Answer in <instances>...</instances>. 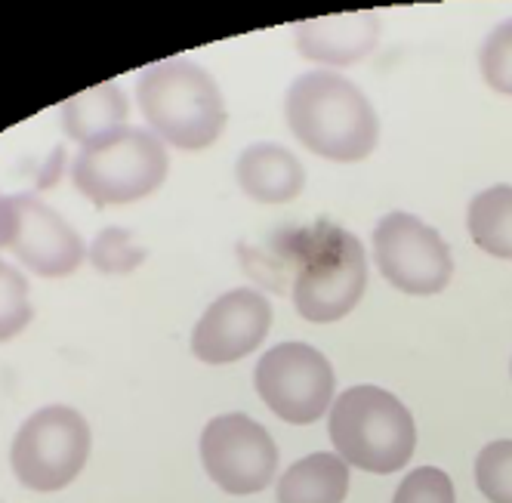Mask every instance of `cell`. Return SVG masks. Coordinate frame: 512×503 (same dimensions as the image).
<instances>
[{"instance_id": "9a60e30c", "label": "cell", "mask_w": 512, "mask_h": 503, "mask_svg": "<svg viewBox=\"0 0 512 503\" xmlns=\"http://www.w3.org/2000/svg\"><path fill=\"white\" fill-rule=\"evenodd\" d=\"M349 494V463L340 454H309L278 482V503H343Z\"/></svg>"}, {"instance_id": "2e32d148", "label": "cell", "mask_w": 512, "mask_h": 503, "mask_svg": "<svg viewBox=\"0 0 512 503\" xmlns=\"http://www.w3.org/2000/svg\"><path fill=\"white\" fill-rule=\"evenodd\" d=\"M466 223L485 254L512 260V186H491L475 195Z\"/></svg>"}, {"instance_id": "d6986e66", "label": "cell", "mask_w": 512, "mask_h": 503, "mask_svg": "<svg viewBox=\"0 0 512 503\" xmlns=\"http://www.w3.org/2000/svg\"><path fill=\"white\" fill-rule=\"evenodd\" d=\"M90 260L105 275H124L145 260V250L136 244V238L127 229H105L93 241Z\"/></svg>"}, {"instance_id": "5b68a950", "label": "cell", "mask_w": 512, "mask_h": 503, "mask_svg": "<svg viewBox=\"0 0 512 503\" xmlns=\"http://www.w3.org/2000/svg\"><path fill=\"white\" fill-rule=\"evenodd\" d=\"M368 287V260L361 241L337 226L312 232L294 281V306L306 321L327 325L349 315Z\"/></svg>"}, {"instance_id": "4fadbf2b", "label": "cell", "mask_w": 512, "mask_h": 503, "mask_svg": "<svg viewBox=\"0 0 512 503\" xmlns=\"http://www.w3.org/2000/svg\"><path fill=\"white\" fill-rule=\"evenodd\" d=\"M235 176L244 195L260 204H284L303 192L306 170L294 152L275 142H253L235 164Z\"/></svg>"}, {"instance_id": "52a82bcc", "label": "cell", "mask_w": 512, "mask_h": 503, "mask_svg": "<svg viewBox=\"0 0 512 503\" xmlns=\"http://www.w3.org/2000/svg\"><path fill=\"white\" fill-rule=\"evenodd\" d=\"M260 399L287 423H315L334 399L331 362L306 343H278L253 374Z\"/></svg>"}, {"instance_id": "ac0fdd59", "label": "cell", "mask_w": 512, "mask_h": 503, "mask_svg": "<svg viewBox=\"0 0 512 503\" xmlns=\"http://www.w3.org/2000/svg\"><path fill=\"white\" fill-rule=\"evenodd\" d=\"M475 482L491 503H512V439L482 448L475 460Z\"/></svg>"}, {"instance_id": "30bf717a", "label": "cell", "mask_w": 512, "mask_h": 503, "mask_svg": "<svg viewBox=\"0 0 512 503\" xmlns=\"http://www.w3.org/2000/svg\"><path fill=\"white\" fill-rule=\"evenodd\" d=\"M272 328V306L260 291L238 287L207 306L192 334V352L207 365H229L250 355Z\"/></svg>"}, {"instance_id": "ffe728a7", "label": "cell", "mask_w": 512, "mask_h": 503, "mask_svg": "<svg viewBox=\"0 0 512 503\" xmlns=\"http://www.w3.org/2000/svg\"><path fill=\"white\" fill-rule=\"evenodd\" d=\"M479 65H482V78L488 81L491 90L512 96V19L500 22L485 38Z\"/></svg>"}, {"instance_id": "7c38bea8", "label": "cell", "mask_w": 512, "mask_h": 503, "mask_svg": "<svg viewBox=\"0 0 512 503\" xmlns=\"http://www.w3.org/2000/svg\"><path fill=\"white\" fill-rule=\"evenodd\" d=\"M380 22L374 13L324 16L309 19L297 28V47L306 59L324 65H349L377 47Z\"/></svg>"}, {"instance_id": "6da1fadb", "label": "cell", "mask_w": 512, "mask_h": 503, "mask_svg": "<svg viewBox=\"0 0 512 503\" xmlns=\"http://www.w3.org/2000/svg\"><path fill=\"white\" fill-rule=\"evenodd\" d=\"M287 127L303 146L327 161H361L377 146L380 121L352 81L337 71H309L297 78L284 99Z\"/></svg>"}, {"instance_id": "277c9868", "label": "cell", "mask_w": 512, "mask_h": 503, "mask_svg": "<svg viewBox=\"0 0 512 503\" xmlns=\"http://www.w3.org/2000/svg\"><path fill=\"white\" fill-rule=\"evenodd\" d=\"M167 167V149L155 133L121 127L81 149L71 179L84 198L108 207L152 195L167 179Z\"/></svg>"}, {"instance_id": "e0dca14e", "label": "cell", "mask_w": 512, "mask_h": 503, "mask_svg": "<svg viewBox=\"0 0 512 503\" xmlns=\"http://www.w3.org/2000/svg\"><path fill=\"white\" fill-rule=\"evenodd\" d=\"M31 321V300L25 275L0 260V343L13 340Z\"/></svg>"}, {"instance_id": "7a4b0ae2", "label": "cell", "mask_w": 512, "mask_h": 503, "mask_svg": "<svg viewBox=\"0 0 512 503\" xmlns=\"http://www.w3.org/2000/svg\"><path fill=\"white\" fill-rule=\"evenodd\" d=\"M142 118L176 149H207L226 130V102L216 81L189 59L149 65L136 81Z\"/></svg>"}, {"instance_id": "7402d4cb", "label": "cell", "mask_w": 512, "mask_h": 503, "mask_svg": "<svg viewBox=\"0 0 512 503\" xmlns=\"http://www.w3.org/2000/svg\"><path fill=\"white\" fill-rule=\"evenodd\" d=\"M13 229H16L13 198L0 195V247H10V244H13Z\"/></svg>"}, {"instance_id": "3957f363", "label": "cell", "mask_w": 512, "mask_h": 503, "mask_svg": "<svg viewBox=\"0 0 512 503\" xmlns=\"http://www.w3.org/2000/svg\"><path fill=\"white\" fill-rule=\"evenodd\" d=\"M331 442L349 466L386 476L414 457L417 426L392 392L380 386H352L340 392L331 411Z\"/></svg>"}, {"instance_id": "5bb4252c", "label": "cell", "mask_w": 512, "mask_h": 503, "mask_svg": "<svg viewBox=\"0 0 512 503\" xmlns=\"http://www.w3.org/2000/svg\"><path fill=\"white\" fill-rule=\"evenodd\" d=\"M59 118H62V130L75 139V142H90L115 133L124 127L127 121V96L118 84L105 81L99 87H90L84 93H78L75 99H68L59 105Z\"/></svg>"}, {"instance_id": "9c48e42d", "label": "cell", "mask_w": 512, "mask_h": 503, "mask_svg": "<svg viewBox=\"0 0 512 503\" xmlns=\"http://www.w3.org/2000/svg\"><path fill=\"white\" fill-rule=\"evenodd\" d=\"M201 460L207 476L226 494L263 491L278 470V448L269 429L247 414H219L204 426Z\"/></svg>"}, {"instance_id": "ba28073f", "label": "cell", "mask_w": 512, "mask_h": 503, "mask_svg": "<svg viewBox=\"0 0 512 503\" xmlns=\"http://www.w3.org/2000/svg\"><path fill=\"white\" fill-rule=\"evenodd\" d=\"M374 257L383 278L414 297L445 291L454 272L445 238L411 213H389L380 220L374 229Z\"/></svg>"}, {"instance_id": "8992f818", "label": "cell", "mask_w": 512, "mask_h": 503, "mask_svg": "<svg viewBox=\"0 0 512 503\" xmlns=\"http://www.w3.org/2000/svg\"><path fill=\"white\" fill-rule=\"evenodd\" d=\"M90 457V426L65 405L34 411L13 439L10 463L31 491H59L75 482Z\"/></svg>"}, {"instance_id": "8fae6325", "label": "cell", "mask_w": 512, "mask_h": 503, "mask_svg": "<svg viewBox=\"0 0 512 503\" xmlns=\"http://www.w3.org/2000/svg\"><path fill=\"white\" fill-rule=\"evenodd\" d=\"M16 229H13V254L44 278L71 275L84 263V241L59 213L38 201L34 195H16Z\"/></svg>"}, {"instance_id": "44dd1931", "label": "cell", "mask_w": 512, "mask_h": 503, "mask_svg": "<svg viewBox=\"0 0 512 503\" xmlns=\"http://www.w3.org/2000/svg\"><path fill=\"white\" fill-rule=\"evenodd\" d=\"M392 503H457V500L448 473L435 470V466H420V470H414L398 485Z\"/></svg>"}]
</instances>
